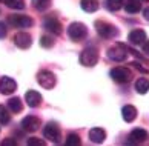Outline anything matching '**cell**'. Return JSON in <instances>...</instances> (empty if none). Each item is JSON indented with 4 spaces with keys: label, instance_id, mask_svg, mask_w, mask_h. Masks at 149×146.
Listing matches in <instances>:
<instances>
[{
    "label": "cell",
    "instance_id": "obj_1",
    "mask_svg": "<svg viewBox=\"0 0 149 146\" xmlns=\"http://www.w3.org/2000/svg\"><path fill=\"white\" fill-rule=\"evenodd\" d=\"M97 61H98V51H97V48L88 46V48H85L83 51L80 52V63L83 66L91 68V66L97 65Z\"/></svg>",
    "mask_w": 149,
    "mask_h": 146
},
{
    "label": "cell",
    "instance_id": "obj_2",
    "mask_svg": "<svg viewBox=\"0 0 149 146\" xmlns=\"http://www.w3.org/2000/svg\"><path fill=\"white\" fill-rule=\"evenodd\" d=\"M43 137L48 138L49 142H52V143H60L62 132H60V128L57 126V123H48V125L43 128Z\"/></svg>",
    "mask_w": 149,
    "mask_h": 146
},
{
    "label": "cell",
    "instance_id": "obj_3",
    "mask_svg": "<svg viewBox=\"0 0 149 146\" xmlns=\"http://www.w3.org/2000/svg\"><path fill=\"white\" fill-rule=\"evenodd\" d=\"M88 34V29L83 23H80V22H74V23H71L69 28H68V36L72 38V40H81V38H85Z\"/></svg>",
    "mask_w": 149,
    "mask_h": 146
},
{
    "label": "cell",
    "instance_id": "obj_4",
    "mask_svg": "<svg viewBox=\"0 0 149 146\" xmlns=\"http://www.w3.org/2000/svg\"><path fill=\"white\" fill-rule=\"evenodd\" d=\"M37 82L38 85H40L42 88L45 89H52L54 86H56V75L52 74L51 71H40L37 74Z\"/></svg>",
    "mask_w": 149,
    "mask_h": 146
},
{
    "label": "cell",
    "instance_id": "obj_5",
    "mask_svg": "<svg viewBox=\"0 0 149 146\" xmlns=\"http://www.w3.org/2000/svg\"><path fill=\"white\" fill-rule=\"evenodd\" d=\"M8 23L13 28H29L32 26V19L23 14H15V15H9L8 17Z\"/></svg>",
    "mask_w": 149,
    "mask_h": 146
},
{
    "label": "cell",
    "instance_id": "obj_6",
    "mask_svg": "<svg viewBox=\"0 0 149 146\" xmlns=\"http://www.w3.org/2000/svg\"><path fill=\"white\" fill-rule=\"evenodd\" d=\"M108 57L114 60V61H123L128 57V49L123 45H117V46H112L108 49Z\"/></svg>",
    "mask_w": 149,
    "mask_h": 146
},
{
    "label": "cell",
    "instance_id": "obj_7",
    "mask_svg": "<svg viewBox=\"0 0 149 146\" xmlns=\"http://www.w3.org/2000/svg\"><path fill=\"white\" fill-rule=\"evenodd\" d=\"M95 28H97L98 36H102L103 38H112L114 36H117V29L112 25L106 23V22H97Z\"/></svg>",
    "mask_w": 149,
    "mask_h": 146
},
{
    "label": "cell",
    "instance_id": "obj_8",
    "mask_svg": "<svg viewBox=\"0 0 149 146\" xmlns=\"http://www.w3.org/2000/svg\"><path fill=\"white\" fill-rule=\"evenodd\" d=\"M111 77H112V80L117 82V83H128L131 80V72L126 68L117 66V68H114L111 71Z\"/></svg>",
    "mask_w": 149,
    "mask_h": 146
},
{
    "label": "cell",
    "instance_id": "obj_9",
    "mask_svg": "<svg viewBox=\"0 0 149 146\" xmlns=\"http://www.w3.org/2000/svg\"><path fill=\"white\" fill-rule=\"evenodd\" d=\"M15 89H17V83H15L11 77H2L0 78V92L3 95H11Z\"/></svg>",
    "mask_w": 149,
    "mask_h": 146
},
{
    "label": "cell",
    "instance_id": "obj_10",
    "mask_svg": "<svg viewBox=\"0 0 149 146\" xmlns=\"http://www.w3.org/2000/svg\"><path fill=\"white\" fill-rule=\"evenodd\" d=\"M31 36L28 32H17L14 36V45L20 49H28L31 46Z\"/></svg>",
    "mask_w": 149,
    "mask_h": 146
},
{
    "label": "cell",
    "instance_id": "obj_11",
    "mask_svg": "<svg viewBox=\"0 0 149 146\" xmlns=\"http://www.w3.org/2000/svg\"><path fill=\"white\" fill-rule=\"evenodd\" d=\"M146 138H148V132L145 131V129H141V128H135V129H132L131 134H129V140H128V143H131V145L143 143Z\"/></svg>",
    "mask_w": 149,
    "mask_h": 146
},
{
    "label": "cell",
    "instance_id": "obj_12",
    "mask_svg": "<svg viewBox=\"0 0 149 146\" xmlns=\"http://www.w3.org/2000/svg\"><path fill=\"white\" fill-rule=\"evenodd\" d=\"M43 28H45L48 32H52V34H56V36L62 34V23L54 17H49L43 22Z\"/></svg>",
    "mask_w": 149,
    "mask_h": 146
},
{
    "label": "cell",
    "instance_id": "obj_13",
    "mask_svg": "<svg viewBox=\"0 0 149 146\" xmlns=\"http://www.w3.org/2000/svg\"><path fill=\"white\" fill-rule=\"evenodd\" d=\"M22 126H23V129L28 132H36L37 129L40 128V120H38L36 115H28L23 119V122H22Z\"/></svg>",
    "mask_w": 149,
    "mask_h": 146
},
{
    "label": "cell",
    "instance_id": "obj_14",
    "mask_svg": "<svg viewBox=\"0 0 149 146\" xmlns=\"http://www.w3.org/2000/svg\"><path fill=\"white\" fill-rule=\"evenodd\" d=\"M25 100H26V103H28L29 108H37V106H40L42 103V95L40 92H37L34 91V89H31V91H28L25 94Z\"/></svg>",
    "mask_w": 149,
    "mask_h": 146
},
{
    "label": "cell",
    "instance_id": "obj_15",
    "mask_svg": "<svg viewBox=\"0 0 149 146\" xmlns=\"http://www.w3.org/2000/svg\"><path fill=\"white\" fill-rule=\"evenodd\" d=\"M128 40H129L131 45H143L146 40V32L143 29H134V31L129 32Z\"/></svg>",
    "mask_w": 149,
    "mask_h": 146
},
{
    "label": "cell",
    "instance_id": "obj_16",
    "mask_svg": "<svg viewBox=\"0 0 149 146\" xmlns=\"http://www.w3.org/2000/svg\"><path fill=\"white\" fill-rule=\"evenodd\" d=\"M106 138V132L102 128H92L89 131V140L92 143H103Z\"/></svg>",
    "mask_w": 149,
    "mask_h": 146
},
{
    "label": "cell",
    "instance_id": "obj_17",
    "mask_svg": "<svg viewBox=\"0 0 149 146\" xmlns=\"http://www.w3.org/2000/svg\"><path fill=\"white\" fill-rule=\"evenodd\" d=\"M121 115H123L125 122L131 123V122H134L135 117H137V109L132 105H126V106H123V109H121Z\"/></svg>",
    "mask_w": 149,
    "mask_h": 146
},
{
    "label": "cell",
    "instance_id": "obj_18",
    "mask_svg": "<svg viewBox=\"0 0 149 146\" xmlns=\"http://www.w3.org/2000/svg\"><path fill=\"white\" fill-rule=\"evenodd\" d=\"M80 6L86 13H95L98 9V3L97 0H80Z\"/></svg>",
    "mask_w": 149,
    "mask_h": 146
},
{
    "label": "cell",
    "instance_id": "obj_19",
    "mask_svg": "<svg viewBox=\"0 0 149 146\" xmlns=\"http://www.w3.org/2000/svg\"><path fill=\"white\" fill-rule=\"evenodd\" d=\"M135 91L139 94H146L149 91V80L146 77H141L135 82Z\"/></svg>",
    "mask_w": 149,
    "mask_h": 146
},
{
    "label": "cell",
    "instance_id": "obj_20",
    "mask_svg": "<svg viewBox=\"0 0 149 146\" xmlns=\"http://www.w3.org/2000/svg\"><path fill=\"white\" fill-rule=\"evenodd\" d=\"M8 109L11 112H20L23 109V105H22V100L19 97H13L8 100Z\"/></svg>",
    "mask_w": 149,
    "mask_h": 146
},
{
    "label": "cell",
    "instance_id": "obj_21",
    "mask_svg": "<svg viewBox=\"0 0 149 146\" xmlns=\"http://www.w3.org/2000/svg\"><path fill=\"white\" fill-rule=\"evenodd\" d=\"M125 9H126V13H129V14H135L141 9V2H139V0H129V2L125 5Z\"/></svg>",
    "mask_w": 149,
    "mask_h": 146
},
{
    "label": "cell",
    "instance_id": "obj_22",
    "mask_svg": "<svg viewBox=\"0 0 149 146\" xmlns=\"http://www.w3.org/2000/svg\"><path fill=\"white\" fill-rule=\"evenodd\" d=\"M3 3L11 9H23L25 8V0H3Z\"/></svg>",
    "mask_w": 149,
    "mask_h": 146
},
{
    "label": "cell",
    "instance_id": "obj_23",
    "mask_svg": "<svg viewBox=\"0 0 149 146\" xmlns=\"http://www.w3.org/2000/svg\"><path fill=\"white\" fill-rule=\"evenodd\" d=\"M32 6L37 11H46L51 6V0H32Z\"/></svg>",
    "mask_w": 149,
    "mask_h": 146
},
{
    "label": "cell",
    "instance_id": "obj_24",
    "mask_svg": "<svg viewBox=\"0 0 149 146\" xmlns=\"http://www.w3.org/2000/svg\"><path fill=\"white\" fill-rule=\"evenodd\" d=\"M9 120H11V114H9L8 108L3 105H0V123H2V125H6V123H9Z\"/></svg>",
    "mask_w": 149,
    "mask_h": 146
},
{
    "label": "cell",
    "instance_id": "obj_25",
    "mask_svg": "<svg viewBox=\"0 0 149 146\" xmlns=\"http://www.w3.org/2000/svg\"><path fill=\"white\" fill-rule=\"evenodd\" d=\"M106 6H108L109 11H118L125 6V2L123 0H108Z\"/></svg>",
    "mask_w": 149,
    "mask_h": 146
},
{
    "label": "cell",
    "instance_id": "obj_26",
    "mask_svg": "<svg viewBox=\"0 0 149 146\" xmlns=\"http://www.w3.org/2000/svg\"><path fill=\"white\" fill-rule=\"evenodd\" d=\"M66 145L68 146H77L80 145V137L77 134H69L68 138H66Z\"/></svg>",
    "mask_w": 149,
    "mask_h": 146
},
{
    "label": "cell",
    "instance_id": "obj_27",
    "mask_svg": "<svg viewBox=\"0 0 149 146\" xmlns=\"http://www.w3.org/2000/svg\"><path fill=\"white\" fill-rule=\"evenodd\" d=\"M40 45L43 48H51L52 45H54V40H52V37H49V36H43L40 38Z\"/></svg>",
    "mask_w": 149,
    "mask_h": 146
},
{
    "label": "cell",
    "instance_id": "obj_28",
    "mask_svg": "<svg viewBox=\"0 0 149 146\" xmlns=\"http://www.w3.org/2000/svg\"><path fill=\"white\" fill-rule=\"evenodd\" d=\"M26 143H28L29 146H42V145H45V142H43V140L37 138V137H31V138H28V140H26Z\"/></svg>",
    "mask_w": 149,
    "mask_h": 146
},
{
    "label": "cell",
    "instance_id": "obj_29",
    "mask_svg": "<svg viewBox=\"0 0 149 146\" xmlns=\"http://www.w3.org/2000/svg\"><path fill=\"white\" fill-rule=\"evenodd\" d=\"M6 32H8L6 23H3V22H0V38H5V37H6Z\"/></svg>",
    "mask_w": 149,
    "mask_h": 146
},
{
    "label": "cell",
    "instance_id": "obj_30",
    "mask_svg": "<svg viewBox=\"0 0 149 146\" xmlns=\"http://www.w3.org/2000/svg\"><path fill=\"white\" fill-rule=\"evenodd\" d=\"M3 146H15L17 145V142H15V138H6V140H3Z\"/></svg>",
    "mask_w": 149,
    "mask_h": 146
},
{
    "label": "cell",
    "instance_id": "obj_31",
    "mask_svg": "<svg viewBox=\"0 0 149 146\" xmlns=\"http://www.w3.org/2000/svg\"><path fill=\"white\" fill-rule=\"evenodd\" d=\"M143 52H145L146 55H149V40L143 43Z\"/></svg>",
    "mask_w": 149,
    "mask_h": 146
},
{
    "label": "cell",
    "instance_id": "obj_32",
    "mask_svg": "<svg viewBox=\"0 0 149 146\" xmlns=\"http://www.w3.org/2000/svg\"><path fill=\"white\" fill-rule=\"evenodd\" d=\"M143 15H145V19L149 22V8H146L145 11H143Z\"/></svg>",
    "mask_w": 149,
    "mask_h": 146
},
{
    "label": "cell",
    "instance_id": "obj_33",
    "mask_svg": "<svg viewBox=\"0 0 149 146\" xmlns=\"http://www.w3.org/2000/svg\"><path fill=\"white\" fill-rule=\"evenodd\" d=\"M139 2H143V3H146V2H149V0H139Z\"/></svg>",
    "mask_w": 149,
    "mask_h": 146
}]
</instances>
